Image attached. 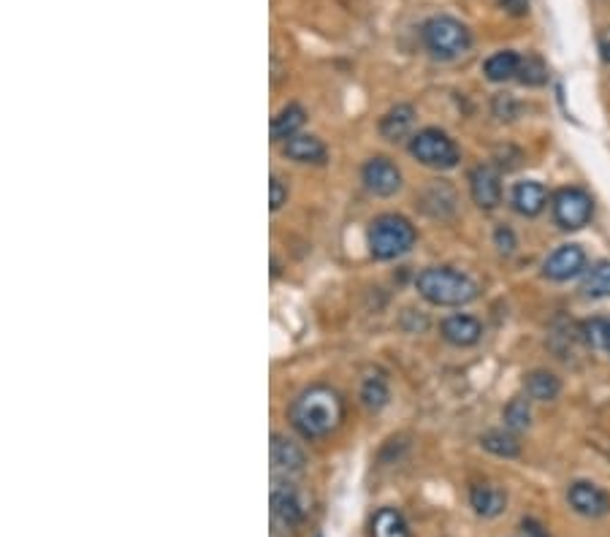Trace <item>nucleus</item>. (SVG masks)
Returning a JSON list of instances; mask_svg holds the SVG:
<instances>
[{"label": "nucleus", "instance_id": "1", "mask_svg": "<svg viewBox=\"0 0 610 537\" xmlns=\"http://www.w3.org/2000/svg\"><path fill=\"white\" fill-rule=\"evenodd\" d=\"M288 418H291L293 429L304 440H323L331 432H337L339 424H342L345 402H342V396L334 388L312 386L293 399Z\"/></svg>", "mask_w": 610, "mask_h": 537}, {"label": "nucleus", "instance_id": "2", "mask_svg": "<svg viewBox=\"0 0 610 537\" xmlns=\"http://www.w3.org/2000/svg\"><path fill=\"white\" fill-rule=\"evenodd\" d=\"M415 288L423 299L437 307H461L478 299V285L464 272L448 269V266H432L423 269L415 280Z\"/></svg>", "mask_w": 610, "mask_h": 537}, {"label": "nucleus", "instance_id": "3", "mask_svg": "<svg viewBox=\"0 0 610 537\" xmlns=\"http://www.w3.org/2000/svg\"><path fill=\"white\" fill-rule=\"evenodd\" d=\"M421 36L426 49L437 60H456L464 52H470L472 47L470 28L464 22H459V19L445 17V14L426 19L421 28Z\"/></svg>", "mask_w": 610, "mask_h": 537}, {"label": "nucleus", "instance_id": "4", "mask_svg": "<svg viewBox=\"0 0 610 537\" xmlns=\"http://www.w3.org/2000/svg\"><path fill=\"white\" fill-rule=\"evenodd\" d=\"M415 245L413 223L402 215H380L369 226V253L377 261H394Z\"/></svg>", "mask_w": 610, "mask_h": 537}, {"label": "nucleus", "instance_id": "5", "mask_svg": "<svg viewBox=\"0 0 610 537\" xmlns=\"http://www.w3.org/2000/svg\"><path fill=\"white\" fill-rule=\"evenodd\" d=\"M410 155L418 163H423V166L437 171L456 169L461 161V152L456 147V142H453L448 133L440 131V128H423V131L415 133L413 142H410Z\"/></svg>", "mask_w": 610, "mask_h": 537}, {"label": "nucleus", "instance_id": "6", "mask_svg": "<svg viewBox=\"0 0 610 537\" xmlns=\"http://www.w3.org/2000/svg\"><path fill=\"white\" fill-rule=\"evenodd\" d=\"M592 196L581 188H562L554 196V220L564 231H578L592 220Z\"/></svg>", "mask_w": 610, "mask_h": 537}, {"label": "nucleus", "instance_id": "7", "mask_svg": "<svg viewBox=\"0 0 610 537\" xmlns=\"http://www.w3.org/2000/svg\"><path fill=\"white\" fill-rule=\"evenodd\" d=\"M307 516V502L288 483H280L272 491V524L277 532H296Z\"/></svg>", "mask_w": 610, "mask_h": 537}, {"label": "nucleus", "instance_id": "8", "mask_svg": "<svg viewBox=\"0 0 610 537\" xmlns=\"http://www.w3.org/2000/svg\"><path fill=\"white\" fill-rule=\"evenodd\" d=\"M361 179H364L366 190H369L372 196L388 198L402 190V171H399V166H396L394 161H388V158H372V161H366L364 169H361Z\"/></svg>", "mask_w": 610, "mask_h": 537}, {"label": "nucleus", "instance_id": "9", "mask_svg": "<svg viewBox=\"0 0 610 537\" xmlns=\"http://www.w3.org/2000/svg\"><path fill=\"white\" fill-rule=\"evenodd\" d=\"M269 456H272V472L282 475L285 481L293 478V475H301L304 467H307V456L301 451V445L293 443L291 437H285V434H272Z\"/></svg>", "mask_w": 610, "mask_h": 537}, {"label": "nucleus", "instance_id": "10", "mask_svg": "<svg viewBox=\"0 0 610 537\" xmlns=\"http://www.w3.org/2000/svg\"><path fill=\"white\" fill-rule=\"evenodd\" d=\"M586 269V253L581 245H562L556 247L554 253L545 258L543 274L554 283H564V280H573Z\"/></svg>", "mask_w": 610, "mask_h": 537}, {"label": "nucleus", "instance_id": "11", "mask_svg": "<svg viewBox=\"0 0 610 537\" xmlns=\"http://www.w3.org/2000/svg\"><path fill=\"white\" fill-rule=\"evenodd\" d=\"M472 201L480 209H497L502 204V177L494 166H475L470 174Z\"/></svg>", "mask_w": 610, "mask_h": 537}, {"label": "nucleus", "instance_id": "12", "mask_svg": "<svg viewBox=\"0 0 610 537\" xmlns=\"http://www.w3.org/2000/svg\"><path fill=\"white\" fill-rule=\"evenodd\" d=\"M567 502H570V508H573L575 513H581L586 519H600V516H605L610 510L608 494L602 489H597L594 483H586V481H578L570 486V491H567Z\"/></svg>", "mask_w": 610, "mask_h": 537}, {"label": "nucleus", "instance_id": "13", "mask_svg": "<svg viewBox=\"0 0 610 537\" xmlns=\"http://www.w3.org/2000/svg\"><path fill=\"white\" fill-rule=\"evenodd\" d=\"M440 334L442 340L451 342L456 348H472L483 337V323L472 315H451L440 323Z\"/></svg>", "mask_w": 610, "mask_h": 537}, {"label": "nucleus", "instance_id": "14", "mask_svg": "<svg viewBox=\"0 0 610 537\" xmlns=\"http://www.w3.org/2000/svg\"><path fill=\"white\" fill-rule=\"evenodd\" d=\"M282 155L296 163H323L329 158V150H326V144L320 142L318 136L296 133V136H291L288 142L282 144Z\"/></svg>", "mask_w": 610, "mask_h": 537}, {"label": "nucleus", "instance_id": "15", "mask_svg": "<svg viewBox=\"0 0 610 537\" xmlns=\"http://www.w3.org/2000/svg\"><path fill=\"white\" fill-rule=\"evenodd\" d=\"M545 204H548V190L540 182L526 179V182H518L513 188V209L518 215L537 217L545 209Z\"/></svg>", "mask_w": 610, "mask_h": 537}, {"label": "nucleus", "instance_id": "16", "mask_svg": "<svg viewBox=\"0 0 610 537\" xmlns=\"http://www.w3.org/2000/svg\"><path fill=\"white\" fill-rule=\"evenodd\" d=\"M470 502L478 516L483 519H494L502 510L507 508V494L499 486H491V483H478L470 489Z\"/></svg>", "mask_w": 610, "mask_h": 537}, {"label": "nucleus", "instance_id": "17", "mask_svg": "<svg viewBox=\"0 0 610 537\" xmlns=\"http://www.w3.org/2000/svg\"><path fill=\"white\" fill-rule=\"evenodd\" d=\"M413 125L415 109L410 104H399L380 120V133H383V139H388V142H402V139L410 136Z\"/></svg>", "mask_w": 610, "mask_h": 537}, {"label": "nucleus", "instance_id": "18", "mask_svg": "<svg viewBox=\"0 0 610 537\" xmlns=\"http://www.w3.org/2000/svg\"><path fill=\"white\" fill-rule=\"evenodd\" d=\"M304 123H307V112L299 104H288L282 112L274 114L272 139L274 142H288L291 136H296L301 131Z\"/></svg>", "mask_w": 610, "mask_h": 537}, {"label": "nucleus", "instance_id": "19", "mask_svg": "<svg viewBox=\"0 0 610 537\" xmlns=\"http://www.w3.org/2000/svg\"><path fill=\"white\" fill-rule=\"evenodd\" d=\"M524 386H526V394H529V399H535V402H551V399H556L559 391H562L559 377H556L554 372H545V369H535V372H529L524 380Z\"/></svg>", "mask_w": 610, "mask_h": 537}, {"label": "nucleus", "instance_id": "20", "mask_svg": "<svg viewBox=\"0 0 610 537\" xmlns=\"http://www.w3.org/2000/svg\"><path fill=\"white\" fill-rule=\"evenodd\" d=\"M518 68H521V55L510 52V49H502V52H494L483 63V74L491 82H507V79L518 76Z\"/></svg>", "mask_w": 610, "mask_h": 537}, {"label": "nucleus", "instance_id": "21", "mask_svg": "<svg viewBox=\"0 0 610 537\" xmlns=\"http://www.w3.org/2000/svg\"><path fill=\"white\" fill-rule=\"evenodd\" d=\"M581 291H583V296H589V299H608L610 296V261H597L592 269H586Z\"/></svg>", "mask_w": 610, "mask_h": 537}, {"label": "nucleus", "instance_id": "22", "mask_svg": "<svg viewBox=\"0 0 610 537\" xmlns=\"http://www.w3.org/2000/svg\"><path fill=\"white\" fill-rule=\"evenodd\" d=\"M372 537H410V529L399 510L383 508L372 521Z\"/></svg>", "mask_w": 610, "mask_h": 537}, {"label": "nucleus", "instance_id": "23", "mask_svg": "<svg viewBox=\"0 0 610 537\" xmlns=\"http://www.w3.org/2000/svg\"><path fill=\"white\" fill-rule=\"evenodd\" d=\"M361 402L372 413L385 407V402H388V383H385V377L380 372L364 377V383H361Z\"/></svg>", "mask_w": 610, "mask_h": 537}, {"label": "nucleus", "instance_id": "24", "mask_svg": "<svg viewBox=\"0 0 610 537\" xmlns=\"http://www.w3.org/2000/svg\"><path fill=\"white\" fill-rule=\"evenodd\" d=\"M480 443H483V448H486L488 453H494V456H502V459H516L518 453H521V445H518V440L513 437V434L507 432H486L483 437H480Z\"/></svg>", "mask_w": 610, "mask_h": 537}, {"label": "nucleus", "instance_id": "25", "mask_svg": "<svg viewBox=\"0 0 610 537\" xmlns=\"http://www.w3.org/2000/svg\"><path fill=\"white\" fill-rule=\"evenodd\" d=\"M518 79L529 87H540L548 82V66L543 63V57L526 55L521 57V68H518Z\"/></svg>", "mask_w": 610, "mask_h": 537}, {"label": "nucleus", "instance_id": "26", "mask_svg": "<svg viewBox=\"0 0 610 537\" xmlns=\"http://www.w3.org/2000/svg\"><path fill=\"white\" fill-rule=\"evenodd\" d=\"M529 421H532V407H529V399H524V396H516V399L505 407L507 429H513V432H524L526 426H529Z\"/></svg>", "mask_w": 610, "mask_h": 537}, {"label": "nucleus", "instance_id": "27", "mask_svg": "<svg viewBox=\"0 0 610 537\" xmlns=\"http://www.w3.org/2000/svg\"><path fill=\"white\" fill-rule=\"evenodd\" d=\"M583 342L594 350H608V321L605 318H592L581 323Z\"/></svg>", "mask_w": 610, "mask_h": 537}, {"label": "nucleus", "instance_id": "28", "mask_svg": "<svg viewBox=\"0 0 610 537\" xmlns=\"http://www.w3.org/2000/svg\"><path fill=\"white\" fill-rule=\"evenodd\" d=\"M285 204H288V185L274 174L272 182H269V207H272V212H277Z\"/></svg>", "mask_w": 610, "mask_h": 537}, {"label": "nucleus", "instance_id": "29", "mask_svg": "<svg viewBox=\"0 0 610 537\" xmlns=\"http://www.w3.org/2000/svg\"><path fill=\"white\" fill-rule=\"evenodd\" d=\"M494 242H497L499 253L510 255L516 250V234H513L507 226H499L497 231H494Z\"/></svg>", "mask_w": 610, "mask_h": 537}, {"label": "nucleus", "instance_id": "30", "mask_svg": "<svg viewBox=\"0 0 610 537\" xmlns=\"http://www.w3.org/2000/svg\"><path fill=\"white\" fill-rule=\"evenodd\" d=\"M497 3L510 17H526L529 14V0H497Z\"/></svg>", "mask_w": 610, "mask_h": 537}, {"label": "nucleus", "instance_id": "31", "mask_svg": "<svg viewBox=\"0 0 610 537\" xmlns=\"http://www.w3.org/2000/svg\"><path fill=\"white\" fill-rule=\"evenodd\" d=\"M600 52H602V60L610 63V33H605V36L600 38Z\"/></svg>", "mask_w": 610, "mask_h": 537}, {"label": "nucleus", "instance_id": "32", "mask_svg": "<svg viewBox=\"0 0 610 537\" xmlns=\"http://www.w3.org/2000/svg\"><path fill=\"white\" fill-rule=\"evenodd\" d=\"M608 350H610V318H608Z\"/></svg>", "mask_w": 610, "mask_h": 537}]
</instances>
